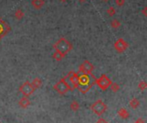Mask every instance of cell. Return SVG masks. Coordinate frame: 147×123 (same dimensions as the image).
Wrapping results in <instances>:
<instances>
[{
	"mask_svg": "<svg viewBox=\"0 0 147 123\" xmlns=\"http://www.w3.org/2000/svg\"><path fill=\"white\" fill-rule=\"evenodd\" d=\"M64 78L66 80V82L68 83V84L70 85V87L71 88L72 91L74 89L78 88V73H77L75 72H70Z\"/></svg>",
	"mask_w": 147,
	"mask_h": 123,
	"instance_id": "cell-5",
	"label": "cell"
},
{
	"mask_svg": "<svg viewBox=\"0 0 147 123\" xmlns=\"http://www.w3.org/2000/svg\"><path fill=\"white\" fill-rule=\"evenodd\" d=\"M121 25V22L118 21L117 19H113L112 22H111V26H112V28H115V29H117L118 28H120Z\"/></svg>",
	"mask_w": 147,
	"mask_h": 123,
	"instance_id": "cell-19",
	"label": "cell"
},
{
	"mask_svg": "<svg viewBox=\"0 0 147 123\" xmlns=\"http://www.w3.org/2000/svg\"><path fill=\"white\" fill-rule=\"evenodd\" d=\"M34 87L32 86L31 83L28 82V81H26L24 82L20 87H19V91L24 96V97H30L34 92Z\"/></svg>",
	"mask_w": 147,
	"mask_h": 123,
	"instance_id": "cell-7",
	"label": "cell"
},
{
	"mask_svg": "<svg viewBox=\"0 0 147 123\" xmlns=\"http://www.w3.org/2000/svg\"><path fill=\"white\" fill-rule=\"evenodd\" d=\"M79 104H78V103L77 102V101H73V102H71V104H70V108H71V110H73V111H77V110H78V109H79Z\"/></svg>",
	"mask_w": 147,
	"mask_h": 123,
	"instance_id": "cell-18",
	"label": "cell"
},
{
	"mask_svg": "<svg viewBox=\"0 0 147 123\" xmlns=\"http://www.w3.org/2000/svg\"><path fill=\"white\" fill-rule=\"evenodd\" d=\"M31 84H32V86L34 87V90H37V89H39V88L41 86L42 82H41V80H40V78H35L32 81Z\"/></svg>",
	"mask_w": 147,
	"mask_h": 123,
	"instance_id": "cell-14",
	"label": "cell"
},
{
	"mask_svg": "<svg viewBox=\"0 0 147 123\" xmlns=\"http://www.w3.org/2000/svg\"><path fill=\"white\" fill-rule=\"evenodd\" d=\"M95 81H96V78L92 74L89 75V74L81 73V75H78V89L81 93L85 94L90 90V88L94 84H96Z\"/></svg>",
	"mask_w": 147,
	"mask_h": 123,
	"instance_id": "cell-1",
	"label": "cell"
},
{
	"mask_svg": "<svg viewBox=\"0 0 147 123\" xmlns=\"http://www.w3.org/2000/svg\"><path fill=\"white\" fill-rule=\"evenodd\" d=\"M18 104H19V106H20L21 108H22V109H27V108L30 105V100L28 99V97H24V96H23V97L19 100Z\"/></svg>",
	"mask_w": 147,
	"mask_h": 123,
	"instance_id": "cell-11",
	"label": "cell"
},
{
	"mask_svg": "<svg viewBox=\"0 0 147 123\" xmlns=\"http://www.w3.org/2000/svg\"><path fill=\"white\" fill-rule=\"evenodd\" d=\"M118 116L122 119H127L129 117V113L125 109H120L118 110Z\"/></svg>",
	"mask_w": 147,
	"mask_h": 123,
	"instance_id": "cell-13",
	"label": "cell"
},
{
	"mask_svg": "<svg viewBox=\"0 0 147 123\" xmlns=\"http://www.w3.org/2000/svg\"><path fill=\"white\" fill-rule=\"evenodd\" d=\"M102 1H103V2H109V0H102Z\"/></svg>",
	"mask_w": 147,
	"mask_h": 123,
	"instance_id": "cell-29",
	"label": "cell"
},
{
	"mask_svg": "<svg viewBox=\"0 0 147 123\" xmlns=\"http://www.w3.org/2000/svg\"><path fill=\"white\" fill-rule=\"evenodd\" d=\"M53 89L60 95H65L69 91H72L66 80L63 78H61L58 83H56L53 86Z\"/></svg>",
	"mask_w": 147,
	"mask_h": 123,
	"instance_id": "cell-3",
	"label": "cell"
},
{
	"mask_svg": "<svg viewBox=\"0 0 147 123\" xmlns=\"http://www.w3.org/2000/svg\"><path fill=\"white\" fill-rule=\"evenodd\" d=\"M115 3L117 6L121 7L125 4V0H115Z\"/></svg>",
	"mask_w": 147,
	"mask_h": 123,
	"instance_id": "cell-23",
	"label": "cell"
},
{
	"mask_svg": "<svg viewBox=\"0 0 147 123\" xmlns=\"http://www.w3.org/2000/svg\"><path fill=\"white\" fill-rule=\"evenodd\" d=\"M60 1H61V2H63V3H65V2H66L67 0H60Z\"/></svg>",
	"mask_w": 147,
	"mask_h": 123,
	"instance_id": "cell-28",
	"label": "cell"
},
{
	"mask_svg": "<svg viewBox=\"0 0 147 123\" xmlns=\"http://www.w3.org/2000/svg\"><path fill=\"white\" fill-rule=\"evenodd\" d=\"M142 13L144 14V16H147V7H145V8L143 9V10H142Z\"/></svg>",
	"mask_w": 147,
	"mask_h": 123,
	"instance_id": "cell-24",
	"label": "cell"
},
{
	"mask_svg": "<svg viewBox=\"0 0 147 123\" xmlns=\"http://www.w3.org/2000/svg\"><path fill=\"white\" fill-rule=\"evenodd\" d=\"M109 87L111 88V91L113 92H117L120 90V85L117 83H113L112 82V84H111V85Z\"/></svg>",
	"mask_w": 147,
	"mask_h": 123,
	"instance_id": "cell-20",
	"label": "cell"
},
{
	"mask_svg": "<svg viewBox=\"0 0 147 123\" xmlns=\"http://www.w3.org/2000/svg\"><path fill=\"white\" fill-rule=\"evenodd\" d=\"M64 57H65V55H64L63 53H61L60 52L56 51V50H55V52H54L53 54V58L55 60H57V61L62 60V59H64Z\"/></svg>",
	"mask_w": 147,
	"mask_h": 123,
	"instance_id": "cell-15",
	"label": "cell"
},
{
	"mask_svg": "<svg viewBox=\"0 0 147 123\" xmlns=\"http://www.w3.org/2000/svg\"><path fill=\"white\" fill-rule=\"evenodd\" d=\"M138 88L140 90V91H145L147 88V84L145 81H140L138 84Z\"/></svg>",
	"mask_w": 147,
	"mask_h": 123,
	"instance_id": "cell-21",
	"label": "cell"
},
{
	"mask_svg": "<svg viewBox=\"0 0 147 123\" xmlns=\"http://www.w3.org/2000/svg\"><path fill=\"white\" fill-rule=\"evenodd\" d=\"M107 13L109 14V16H113L115 15L116 10H115V9L114 7H109V8L108 9V10H107Z\"/></svg>",
	"mask_w": 147,
	"mask_h": 123,
	"instance_id": "cell-22",
	"label": "cell"
},
{
	"mask_svg": "<svg viewBox=\"0 0 147 123\" xmlns=\"http://www.w3.org/2000/svg\"><path fill=\"white\" fill-rule=\"evenodd\" d=\"M23 16H24V12H23L21 9H18L16 10V12H15V17H16L17 20L22 19Z\"/></svg>",
	"mask_w": 147,
	"mask_h": 123,
	"instance_id": "cell-17",
	"label": "cell"
},
{
	"mask_svg": "<svg viewBox=\"0 0 147 123\" xmlns=\"http://www.w3.org/2000/svg\"><path fill=\"white\" fill-rule=\"evenodd\" d=\"M94 71V66L89 61V60H84L78 68V72L80 73H84V74H92V72Z\"/></svg>",
	"mask_w": 147,
	"mask_h": 123,
	"instance_id": "cell-8",
	"label": "cell"
},
{
	"mask_svg": "<svg viewBox=\"0 0 147 123\" xmlns=\"http://www.w3.org/2000/svg\"><path fill=\"white\" fill-rule=\"evenodd\" d=\"M96 84H97V86L102 90V91H106L107 89L109 88V86L112 84V81L109 78L108 76H106L105 74H102L99 78H96L95 81Z\"/></svg>",
	"mask_w": 147,
	"mask_h": 123,
	"instance_id": "cell-6",
	"label": "cell"
},
{
	"mask_svg": "<svg viewBox=\"0 0 147 123\" xmlns=\"http://www.w3.org/2000/svg\"><path fill=\"white\" fill-rule=\"evenodd\" d=\"M96 123H109L107 121H105L104 119H99V121H97Z\"/></svg>",
	"mask_w": 147,
	"mask_h": 123,
	"instance_id": "cell-26",
	"label": "cell"
},
{
	"mask_svg": "<svg viewBox=\"0 0 147 123\" xmlns=\"http://www.w3.org/2000/svg\"><path fill=\"white\" fill-rule=\"evenodd\" d=\"M134 123H145V121L143 119H141V118H139Z\"/></svg>",
	"mask_w": 147,
	"mask_h": 123,
	"instance_id": "cell-25",
	"label": "cell"
},
{
	"mask_svg": "<svg viewBox=\"0 0 147 123\" xmlns=\"http://www.w3.org/2000/svg\"><path fill=\"white\" fill-rule=\"evenodd\" d=\"M114 47L118 53H124L127 49L128 43L123 38H120L114 43Z\"/></svg>",
	"mask_w": 147,
	"mask_h": 123,
	"instance_id": "cell-9",
	"label": "cell"
},
{
	"mask_svg": "<svg viewBox=\"0 0 147 123\" xmlns=\"http://www.w3.org/2000/svg\"><path fill=\"white\" fill-rule=\"evenodd\" d=\"M53 48L56 51L60 52L65 56L70 51H71L73 47H72V44L67 39H65V37H61L54 43Z\"/></svg>",
	"mask_w": 147,
	"mask_h": 123,
	"instance_id": "cell-2",
	"label": "cell"
},
{
	"mask_svg": "<svg viewBox=\"0 0 147 123\" xmlns=\"http://www.w3.org/2000/svg\"><path fill=\"white\" fill-rule=\"evenodd\" d=\"M78 1H79L80 3H84V2H86L87 0H78Z\"/></svg>",
	"mask_w": 147,
	"mask_h": 123,
	"instance_id": "cell-27",
	"label": "cell"
},
{
	"mask_svg": "<svg viewBox=\"0 0 147 123\" xmlns=\"http://www.w3.org/2000/svg\"><path fill=\"white\" fill-rule=\"evenodd\" d=\"M108 107L107 105L103 103L102 100L99 99L97 101H96L91 106H90V109L97 116H102L103 113H105V111L107 110Z\"/></svg>",
	"mask_w": 147,
	"mask_h": 123,
	"instance_id": "cell-4",
	"label": "cell"
},
{
	"mask_svg": "<svg viewBox=\"0 0 147 123\" xmlns=\"http://www.w3.org/2000/svg\"><path fill=\"white\" fill-rule=\"evenodd\" d=\"M9 31H10V27L0 18V40L6 35Z\"/></svg>",
	"mask_w": 147,
	"mask_h": 123,
	"instance_id": "cell-10",
	"label": "cell"
},
{
	"mask_svg": "<svg viewBox=\"0 0 147 123\" xmlns=\"http://www.w3.org/2000/svg\"><path fill=\"white\" fill-rule=\"evenodd\" d=\"M31 3H32L33 7H34V9H41V8L44 6L45 1H44V0H32Z\"/></svg>",
	"mask_w": 147,
	"mask_h": 123,
	"instance_id": "cell-12",
	"label": "cell"
},
{
	"mask_svg": "<svg viewBox=\"0 0 147 123\" xmlns=\"http://www.w3.org/2000/svg\"><path fill=\"white\" fill-rule=\"evenodd\" d=\"M140 101L137 98H135V97H134L133 99H131L130 102H129V105H130V107L132 109H137L140 106Z\"/></svg>",
	"mask_w": 147,
	"mask_h": 123,
	"instance_id": "cell-16",
	"label": "cell"
}]
</instances>
